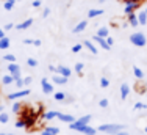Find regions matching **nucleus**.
<instances>
[{
  "instance_id": "1a4fd4ad",
  "label": "nucleus",
  "mask_w": 147,
  "mask_h": 135,
  "mask_svg": "<svg viewBox=\"0 0 147 135\" xmlns=\"http://www.w3.org/2000/svg\"><path fill=\"white\" fill-rule=\"evenodd\" d=\"M33 22H34V20L31 19V17H28V19H25L24 22L17 24V25H16L14 28H16V30H27L28 27H31V25H33Z\"/></svg>"
},
{
  "instance_id": "c9c22d12",
  "label": "nucleus",
  "mask_w": 147,
  "mask_h": 135,
  "mask_svg": "<svg viewBox=\"0 0 147 135\" xmlns=\"http://www.w3.org/2000/svg\"><path fill=\"white\" fill-rule=\"evenodd\" d=\"M82 49H83V44H74L72 46V52H74V54H78Z\"/></svg>"
},
{
  "instance_id": "4be33fe9",
  "label": "nucleus",
  "mask_w": 147,
  "mask_h": 135,
  "mask_svg": "<svg viewBox=\"0 0 147 135\" xmlns=\"http://www.w3.org/2000/svg\"><path fill=\"white\" fill-rule=\"evenodd\" d=\"M53 99L58 102H64L67 99V96H66V93H63V91H57V93H53Z\"/></svg>"
},
{
  "instance_id": "a878e982",
  "label": "nucleus",
  "mask_w": 147,
  "mask_h": 135,
  "mask_svg": "<svg viewBox=\"0 0 147 135\" xmlns=\"http://www.w3.org/2000/svg\"><path fill=\"white\" fill-rule=\"evenodd\" d=\"M91 118H92L91 115H85V116H82V118L77 119V123H78V124H83V126H85V124H89Z\"/></svg>"
},
{
  "instance_id": "13d9d810",
  "label": "nucleus",
  "mask_w": 147,
  "mask_h": 135,
  "mask_svg": "<svg viewBox=\"0 0 147 135\" xmlns=\"http://www.w3.org/2000/svg\"><path fill=\"white\" fill-rule=\"evenodd\" d=\"M16 2H20V0H16Z\"/></svg>"
},
{
  "instance_id": "5701e85b",
  "label": "nucleus",
  "mask_w": 147,
  "mask_h": 135,
  "mask_svg": "<svg viewBox=\"0 0 147 135\" xmlns=\"http://www.w3.org/2000/svg\"><path fill=\"white\" fill-rule=\"evenodd\" d=\"M133 74H135V77L138 80L144 79V72H142V69H141V68H138V66H133Z\"/></svg>"
},
{
  "instance_id": "8fccbe9b",
  "label": "nucleus",
  "mask_w": 147,
  "mask_h": 135,
  "mask_svg": "<svg viewBox=\"0 0 147 135\" xmlns=\"http://www.w3.org/2000/svg\"><path fill=\"white\" fill-rule=\"evenodd\" d=\"M116 135H130V134H128L127 130H121V132H117Z\"/></svg>"
},
{
  "instance_id": "37998d69",
  "label": "nucleus",
  "mask_w": 147,
  "mask_h": 135,
  "mask_svg": "<svg viewBox=\"0 0 147 135\" xmlns=\"http://www.w3.org/2000/svg\"><path fill=\"white\" fill-rule=\"evenodd\" d=\"M41 44H42V41H41V40H33V46H34V47H41Z\"/></svg>"
},
{
  "instance_id": "c03bdc74",
  "label": "nucleus",
  "mask_w": 147,
  "mask_h": 135,
  "mask_svg": "<svg viewBox=\"0 0 147 135\" xmlns=\"http://www.w3.org/2000/svg\"><path fill=\"white\" fill-rule=\"evenodd\" d=\"M105 40H107V42H108V46H110V47H111V46H113V44H114V40H113V38H111V36H108V38H105Z\"/></svg>"
},
{
  "instance_id": "423d86ee",
  "label": "nucleus",
  "mask_w": 147,
  "mask_h": 135,
  "mask_svg": "<svg viewBox=\"0 0 147 135\" xmlns=\"http://www.w3.org/2000/svg\"><path fill=\"white\" fill-rule=\"evenodd\" d=\"M91 41H92V42H96V44H99L100 47L103 49V50H110V49H111L110 46H108L107 40H105V38H99V36H97V35H94V36L91 38Z\"/></svg>"
},
{
  "instance_id": "a211bd4d",
  "label": "nucleus",
  "mask_w": 147,
  "mask_h": 135,
  "mask_svg": "<svg viewBox=\"0 0 147 135\" xmlns=\"http://www.w3.org/2000/svg\"><path fill=\"white\" fill-rule=\"evenodd\" d=\"M96 35L99 38H108V36H110V30H108V27H100L99 30H97Z\"/></svg>"
},
{
  "instance_id": "aec40b11",
  "label": "nucleus",
  "mask_w": 147,
  "mask_h": 135,
  "mask_svg": "<svg viewBox=\"0 0 147 135\" xmlns=\"http://www.w3.org/2000/svg\"><path fill=\"white\" fill-rule=\"evenodd\" d=\"M136 17H138V20H139V25H147V14H146V11H139L138 14H136Z\"/></svg>"
},
{
  "instance_id": "393cba45",
  "label": "nucleus",
  "mask_w": 147,
  "mask_h": 135,
  "mask_svg": "<svg viewBox=\"0 0 147 135\" xmlns=\"http://www.w3.org/2000/svg\"><path fill=\"white\" fill-rule=\"evenodd\" d=\"M2 83L3 85H11V83H14V79H13L11 74H6V76L2 77Z\"/></svg>"
},
{
  "instance_id": "79ce46f5",
  "label": "nucleus",
  "mask_w": 147,
  "mask_h": 135,
  "mask_svg": "<svg viewBox=\"0 0 147 135\" xmlns=\"http://www.w3.org/2000/svg\"><path fill=\"white\" fill-rule=\"evenodd\" d=\"M14 27H16L14 24H13V22H9V24H6V25L3 27V30H5V31H9V30H11V28H14Z\"/></svg>"
},
{
  "instance_id": "412c9836",
  "label": "nucleus",
  "mask_w": 147,
  "mask_h": 135,
  "mask_svg": "<svg viewBox=\"0 0 147 135\" xmlns=\"http://www.w3.org/2000/svg\"><path fill=\"white\" fill-rule=\"evenodd\" d=\"M100 14H103V10H96V8H92V10H89V11H88V19L99 17Z\"/></svg>"
},
{
  "instance_id": "2eb2a0df",
  "label": "nucleus",
  "mask_w": 147,
  "mask_h": 135,
  "mask_svg": "<svg viewBox=\"0 0 147 135\" xmlns=\"http://www.w3.org/2000/svg\"><path fill=\"white\" fill-rule=\"evenodd\" d=\"M9 46H11V38L5 36V38L0 40V50H8Z\"/></svg>"
},
{
  "instance_id": "0eeeda50",
  "label": "nucleus",
  "mask_w": 147,
  "mask_h": 135,
  "mask_svg": "<svg viewBox=\"0 0 147 135\" xmlns=\"http://www.w3.org/2000/svg\"><path fill=\"white\" fill-rule=\"evenodd\" d=\"M57 74L69 79V77L72 76V69H71V68H67V66H64V65H58L57 66Z\"/></svg>"
},
{
  "instance_id": "bb28decb",
  "label": "nucleus",
  "mask_w": 147,
  "mask_h": 135,
  "mask_svg": "<svg viewBox=\"0 0 147 135\" xmlns=\"http://www.w3.org/2000/svg\"><path fill=\"white\" fill-rule=\"evenodd\" d=\"M24 108V105L22 104H20V102H16L14 101V104H13V113H16V115H19V113H20V110H22Z\"/></svg>"
},
{
  "instance_id": "5fc2aeb1",
  "label": "nucleus",
  "mask_w": 147,
  "mask_h": 135,
  "mask_svg": "<svg viewBox=\"0 0 147 135\" xmlns=\"http://www.w3.org/2000/svg\"><path fill=\"white\" fill-rule=\"evenodd\" d=\"M144 132H146V134H147V127H146V129H144Z\"/></svg>"
},
{
  "instance_id": "864d4df0",
  "label": "nucleus",
  "mask_w": 147,
  "mask_h": 135,
  "mask_svg": "<svg viewBox=\"0 0 147 135\" xmlns=\"http://www.w3.org/2000/svg\"><path fill=\"white\" fill-rule=\"evenodd\" d=\"M3 112V105H0V113H2Z\"/></svg>"
},
{
  "instance_id": "f3484780",
  "label": "nucleus",
  "mask_w": 147,
  "mask_h": 135,
  "mask_svg": "<svg viewBox=\"0 0 147 135\" xmlns=\"http://www.w3.org/2000/svg\"><path fill=\"white\" fill-rule=\"evenodd\" d=\"M127 17H128V24H130L131 27H139V20H138V17H136V13L127 14Z\"/></svg>"
},
{
  "instance_id": "7c9ffc66",
  "label": "nucleus",
  "mask_w": 147,
  "mask_h": 135,
  "mask_svg": "<svg viewBox=\"0 0 147 135\" xmlns=\"http://www.w3.org/2000/svg\"><path fill=\"white\" fill-rule=\"evenodd\" d=\"M44 130H47V132H50L52 135H58V134H59V129H58V127H55V126H47Z\"/></svg>"
},
{
  "instance_id": "ea45409f",
  "label": "nucleus",
  "mask_w": 147,
  "mask_h": 135,
  "mask_svg": "<svg viewBox=\"0 0 147 135\" xmlns=\"http://www.w3.org/2000/svg\"><path fill=\"white\" fill-rule=\"evenodd\" d=\"M31 6L33 8H41L42 6V0H34V2H31Z\"/></svg>"
},
{
  "instance_id": "c85d7f7f",
  "label": "nucleus",
  "mask_w": 147,
  "mask_h": 135,
  "mask_svg": "<svg viewBox=\"0 0 147 135\" xmlns=\"http://www.w3.org/2000/svg\"><path fill=\"white\" fill-rule=\"evenodd\" d=\"M9 121V115L6 112H2L0 113V124H6Z\"/></svg>"
},
{
  "instance_id": "f704fd0d",
  "label": "nucleus",
  "mask_w": 147,
  "mask_h": 135,
  "mask_svg": "<svg viewBox=\"0 0 147 135\" xmlns=\"http://www.w3.org/2000/svg\"><path fill=\"white\" fill-rule=\"evenodd\" d=\"M108 105H110V101H108V99H100V101H99V107L107 108Z\"/></svg>"
},
{
  "instance_id": "9d476101",
  "label": "nucleus",
  "mask_w": 147,
  "mask_h": 135,
  "mask_svg": "<svg viewBox=\"0 0 147 135\" xmlns=\"http://www.w3.org/2000/svg\"><path fill=\"white\" fill-rule=\"evenodd\" d=\"M86 27H88V20H80V22L72 28V31H74L75 35H77V33H82V31L86 30Z\"/></svg>"
},
{
  "instance_id": "b1692460",
  "label": "nucleus",
  "mask_w": 147,
  "mask_h": 135,
  "mask_svg": "<svg viewBox=\"0 0 147 135\" xmlns=\"http://www.w3.org/2000/svg\"><path fill=\"white\" fill-rule=\"evenodd\" d=\"M16 5V0H6V2H3V8L6 10V11H11L13 8H14Z\"/></svg>"
},
{
  "instance_id": "72a5a7b5",
  "label": "nucleus",
  "mask_w": 147,
  "mask_h": 135,
  "mask_svg": "<svg viewBox=\"0 0 147 135\" xmlns=\"http://www.w3.org/2000/svg\"><path fill=\"white\" fill-rule=\"evenodd\" d=\"M110 83H111V82H110L108 77H102V79H100V87H102V88H108V87H110Z\"/></svg>"
},
{
  "instance_id": "2f4dec72",
  "label": "nucleus",
  "mask_w": 147,
  "mask_h": 135,
  "mask_svg": "<svg viewBox=\"0 0 147 135\" xmlns=\"http://www.w3.org/2000/svg\"><path fill=\"white\" fill-rule=\"evenodd\" d=\"M147 108V104H144V102H136L135 105H133V110H146Z\"/></svg>"
},
{
  "instance_id": "a19ab883",
  "label": "nucleus",
  "mask_w": 147,
  "mask_h": 135,
  "mask_svg": "<svg viewBox=\"0 0 147 135\" xmlns=\"http://www.w3.org/2000/svg\"><path fill=\"white\" fill-rule=\"evenodd\" d=\"M16 127H17V129H25V124H24L22 119H17V121H16Z\"/></svg>"
},
{
  "instance_id": "c756f323",
  "label": "nucleus",
  "mask_w": 147,
  "mask_h": 135,
  "mask_svg": "<svg viewBox=\"0 0 147 135\" xmlns=\"http://www.w3.org/2000/svg\"><path fill=\"white\" fill-rule=\"evenodd\" d=\"M27 65H28L30 68H36L38 65H39V63H38L36 58H33V57H28V58H27Z\"/></svg>"
},
{
  "instance_id": "39448f33",
  "label": "nucleus",
  "mask_w": 147,
  "mask_h": 135,
  "mask_svg": "<svg viewBox=\"0 0 147 135\" xmlns=\"http://www.w3.org/2000/svg\"><path fill=\"white\" fill-rule=\"evenodd\" d=\"M31 91L28 88H24V90H19V91H14V93H9L8 94V99L9 101H19V99L25 97V96H28Z\"/></svg>"
},
{
  "instance_id": "ddd939ff",
  "label": "nucleus",
  "mask_w": 147,
  "mask_h": 135,
  "mask_svg": "<svg viewBox=\"0 0 147 135\" xmlns=\"http://www.w3.org/2000/svg\"><path fill=\"white\" fill-rule=\"evenodd\" d=\"M119 90H121V99L125 101V99L128 97V94H130V87H128V83H122Z\"/></svg>"
},
{
  "instance_id": "6e6552de",
  "label": "nucleus",
  "mask_w": 147,
  "mask_h": 135,
  "mask_svg": "<svg viewBox=\"0 0 147 135\" xmlns=\"http://www.w3.org/2000/svg\"><path fill=\"white\" fill-rule=\"evenodd\" d=\"M83 47H86V49H88V50H89L92 55H97V54H99V49H97L96 46H94V42L91 41V40L83 41Z\"/></svg>"
},
{
  "instance_id": "49530a36",
  "label": "nucleus",
  "mask_w": 147,
  "mask_h": 135,
  "mask_svg": "<svg viewBox=\"0 0 147 135\" xmlns=\"http://www.w3.org/2000/svg\"><path fill=\"white\" fill-rule=\"evenodd\" d=\"M49 71H50V72H53V74H57V66L50 65V66H49Z\"/></svg>"
},
{
  "instance_id": "9b49d317",
  "label": "nucleus",
  "mask_w": 147,
  "mask_h": 135,
  "mask_svg": "<svg viewBox=\"0 0 147 135\" xmlns=\"http://www.w3.org/2000/svg\"><path fill=\"white\" fill-rule=\"evenodd\" d=\"M57 118H58L61 123H66V124H71V123L75 121V118H74L72 115H66V113H58Z\"/></svg>"
},
{
  "instance_id": "4468645a",
  "label": "nucleus",
  "mask_w": 147,
  "mask_h": 135,
  "mask_svg": "<svg viewBox=\"0 0 147 135\" xmlns=\"http://www.w3.org/2000/svg\"><path fill=\"white\" fill-rule=\"evenodd\" d=\"M59 112H55V110H49V112H44L42 113V119H45V121H50V119H55L58 116Z\"/></svg>"
},
{
  "instance_id": "603ef678",
  "label": "nucleus",
  "mask_w": 147,
  "mask_h": 135,
  "mask_svg": "<svg viewBox=\"0 0 147 135\" xmlns=\"http://www.w3.org/2000/svg\"><path fill=\"white\" fill-rule=\"evenodd\" d=\"M0 135H16V134H11V132H3V134H0Z\"/></svg>"
},
{
  "instance_id": "f257e3e1",
  "label": "nucleus",
  "mask_w": 147,
  "mask_h": 135,
  "mask_svg": "<svg viewBox=\"0 0 147 135\" xmlns=\"http://www.w3.org/2000/svg\"><path fill=\"white\" fill-rule=\"evenodd\" d=\"M19 119H22L25 124V129H31V127L36 126L38 121V112L34 108L28 107V105H24V108L19 113Z\"/></svg>"
},
{
  "instance_id": "a18cd8bd",
  "label": "nucleus",
  "mask_w": 147,
  "mask_h": 135,
  "mask_svg": "<svg viewBox=\"0 0 147 135\" xmlns=\"http://www.w3.org/2000/svg\"><path fill=\"white\" fill-rule=\"evenodd\" d=\"M11 76H13V79H14V80H17V79H22V74H20V72H16V74H11Z\"/></svg>"
},
{
  "instance_id": "3c124183",
  "label": "nucleus",
  "mask_w": 147,
  "mask_h": 135,
  "mask_svg": "<svg viewBox=\"0 0 147 135\" xmlns=\"http://www.w3.org/2000/svg\"><path fill=\"white\" fill-rule=\"evenodd\" d=\"M41 135H52V134L47 132V130H42V132H41Z\"/></svg>"
},
{
  "instance_id": "6e6d98bb",
  "label": "nucleus",
  "mask_w": 147,
  "mask_h": 135,
  "mask_svg": "<svg viewBox=\"0 0 147 135\" xmlns=\"http://www.w3.org/2000/svg\"><path fill=\"white\" fill-rule=\"evenodd\" d=\"M144 11H146V14H147V6H146V10H144Z\"/></svg>"
},
{
  "instance_id": "052dcab7",
  "label": "nucleus",
  "mask_w": 147,
  "mask_h": 135,
  "mask_svg": "<svg viewBox=\"0 0 147 135\" xmlns=\"http://www.w3.org/2000/svg\"><path fill=\"white\" fill-rule=\"evenodd\" d=\"M146 2H147V0H146Z\"/></svg>"
},
{
  "instance_id": "bf43d9fd",
  "label": "nucleus",
  "mask_w": 147,
  "mask_h": 135,
  "mask_svg": "<svg viewBox=\"0 0 147 135\" xmlns=\"http://www.w3.org/2000/svg\"><path fill=\"white\" fill-rule=\"evenodd\" d=\"M146 101H147V96H146Z\"/></svg>"
},
{
  "instance_id": "cd10ccee",
  "label": "nucleus",
  "mask_w": 147,
  "mask_h": 135,
  "mask_svg": "<svg viewBox=\"0 0 147 135\" xmlns=\"http://www.w3.org/2000/svg\"><path fill=\"white\" fill-rule=\"evenodd\" d=\"M83 69H85V65H83V63H75V66H74V71H75L78 76H82V74H83Z\"/></svg>"
},
{
  "instance_id": "dca6fc26",
  "label": "nucleus",
  "mask_w": 147,
  "mask_h": 135,
  "mask_svg": "<svg viewBox=\"0 0 147 135\" xmlns=\"http://www.w3.org/2000/svg\"><path fill=\"white\" fill-rule=\"evenodd\" d=\"M139 5H141V3H131V5H125V8H124L125 14L136 13V10H139Z\"/></svg>"
},
{
  "instance_id": "de8ad7c7",
  "label": "nucleus",
  "mask_w": 147,
  "mask_h": 135,
  "mask_svg": "<svg viewBox=\"0 0 147 135\" xmlns=\"http://www.w3.org/2000/svg\"><path fill=\"white\" fill-rule=\"evenodd\" d=\"M24 44H25V46H31V44H33V40H28V38H27V40H24Z\"/></svg>"
},
{
  "instance_id": "6ab92c4d",
  "label": "nucleus",
  "mask_w": 147,
  "mask_h": 135,
  "mask_svg": "<svg viewBox=\"0 0 147 135\" xmlns=\"http://www.w3.org/2000/svg\"><path fill=\"white\" fill-rule=\"evenodd\" d=\"M6 69H8L9 74H16V72H20V66L17 65V63H9L8 66H6Z\"/></svg>"
},
{
  "instance_id": "58836bf2",
  "label": "nucleus",
  "mask_w": 147,
  "mask_h": 135,
  "mask_svg": "<svg viewBox=\"0 0 147 135\" xmlns=\"http://www.w3.org/2000/svg\"><path fill=\"white\" fill-rule=\"evenodd\" d=\"M14 85L17 88H19V90H22L24 88V79H17V80H14Z\"/></svg>"
},
{
  "instance_id": "473e14b6",
  "label": "nucleus",
  "mask_w": 147,
  "mask_h": 135,
  "mask_svg": "<svg viewBox=\"0 0 147 135\" xmlns=\"http://www.w3.org/2000/svg\"><path fill=\"white\" fill-rule=\"evenodd\" d=\"M3 60H5V61H8V63H16V57L13 55V54H6V55H3Z\"/></svg>"
},
{
  "instance_id": "4c0bfd02",
  "label": "nucleus",
  "mask_w": 147,
  "mask_h": 135,
  "mask_svg": "<svg viewBox=\"0 0 147 135\" xmlns=\"http://www.w3.org/2000/svg\"><path fill=\"white\" fill-rule=\"evenodd\" d=\"M31 82H33V77H31V76H27L25 79H24V87H30Z\"/></svg>"
},
{
  "instance_id": "20e7f679",
  "label": "nucleus",
  "mask_w": 147,
  "mask_h": 135,
  "mask_svg": "<svg viewBox=\"0 0 147 135\" xmlns=\"http://www.w3.org/2000/svg\"><path fill=\"white\" fill-rule=\"evenodd\" d=\"M41 88H42V93L44 94H53L55 93L53 83H50L47 77H42V79H41Z\"/></svg>"
},
{
  "instance_id": "f03ea898",
  "label": "nucleus",
  "mask_w": 147,
  "mask_h": 135,
  "mask_svg": "<svg viewBox=\"0 0 147 135\" xmlns=\"http://www.w3.org/2000/svg\"><path fill=\"white\" fill-rule=\"evenodd\" d=\"M124 124H100L97 127V132H103V134H108V135H116L117 132L121 130H125Z\"/></svg>"
},
{
  "instance_id": "e433bc0d",
  "label": "nucleus",
  "mask_w": 147,
  "mask_h": 135,
  "mask_svg": "<svg viewBox=\"0 0 147 135\" xmlns=\"http://www.w3.org/2000/svg\"><path fill=\"white\" fill-rule=\"evenodd\" d=\"M49 14H50V8H49V6H45V8L42 10V14H41V17H42V19H47Z\"/></svg>"
},
{
  "instance_id": "09e8293b",
  "label": "nucleus",
  "mask_w": 147,
  "mask_h": 135,
  "mask_svg": "<svg viewBox=\"0 0 147 135\" xmlns=\"http://www.w3.org/2000/svg\"><path fill=\"white\" fill-rule=\"evenodd\" d=\"M6 35H5V30H3V28H0V40H2V38H5Z\"/></svg>"
},
{
  "instance_id": "f8f14e48",
  "label": "nucleus",
  "mask_w": 147,
  "mask_h": 135,
  "mask_svg": "<svg viewBox=\"0 0 147 135\" xmlns=\"http://www.w3.org/2000/svg\"><path fill=\"white\" fill-rule=\"evenodd\" d=\"M67 80H69L67 77H63V76H59V74H53V76H52V82L57 83V85H66Z\"/></svg>"
},
{
  "instance_id": "7ed1b4c3",
  "label": "nucleus",
  "mask_w": 147,
  "mask_h": 135,
  "mask_svg": "<svg viewBox=\"0 0 147 135\" xmlns=\"http://www.w3.org/2000/svg\"><path fill=\"white\" fill-rule=\"evenodd\" d=\"M130 42L136 47H144L147 44V38L142 31H135V33L130 35Z\"/></svg>"
},
{
  "instance_id": "4d7b16f0",
  "label": "nucleus",
  "mask_w": 147,
  "mask_h": 135,
  "mask_svg": "<svg viewBox=\"0 0 147 135\" xmlns=\"http://www.w3.org/2000/svg\"><path fill=\"white\" fill-rule=\"evenodd\" d=\"M136 2H139V3H141V0H136Z\"/></svg>"
}]
</instances>
